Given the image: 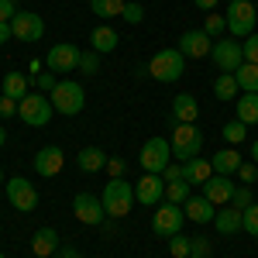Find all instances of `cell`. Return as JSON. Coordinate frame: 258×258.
<instances>
[{"label": "cell", "mask_w": 258, "mask_h": 258, "mask_svg": "<svg viewBox=\"0 0 258 258\" xmlns=\"http://www.w3.org/2000/svg\"><path fill=\"white\" fill-rule=\"evenodd\" d=\"M11 38H14L11 35V21H0V45H7Z\"/></svg>", "instance_id": "47"}, {"label": "cell", "mask_w": 258, "mask_h": 258, "mask_svg": "<svg viewBox=\"0 0 258 258\" xmlns=\"http://www.w3.org/2000/svg\"><path fill=\"white\" fill-rule=\"evenodd\" d=\"M0 258H4V255H0Z\"/></svg>", "instance_id": "55"}, {"label": "cell", "mask_w": 258, "mask_h": 258, "mask_svg": "<svg viewBox=\"0 0 258 258\" xmlns=\"http://www.w3.org/2000/svg\"><path fill=\"white\" fill-rule=\"evenodd\" d=\"M73 214H76L80 224H90V227H100L103 217H107L103 200L93 197V193H76V200H73Z\"/></svg>", "instance_id": "12"}, {"label": "cell", "mask_w": 258, "mask_h": 258, "mask_svg": "<svg viewBox=\"0 0 258 258\" xmlns=\"http://www.w3.org/2000/svg\"><path fill=\"white\" fill-rule=\"evenodd\" d=\"M107 172H110V179H124L127 162H124V159H107Z\"/></svg>", "instance_id": "40"}, {"label": "cell", "mask_w": 258, "mask_h": 258, "mask_svg": "<svg viewBox=\"0 0 258 258\" xmlns=\"http://www.w3.org/2000/svg\"><path fill=\"white\" fill-rule=\"evenodd\" d=\"M4 189H7V200H11V207H14V210H21V214L38 210V186H35L31 179L14 176L11 182H4Z\"/></svg>", "instance_id": "10"}, {"label": "cell", "mask_w": 258, "mask_h": 258, "mask_svg": "<svg viewBox=\"0 0 258 258\" xmlns=\"http://www.w3.org/2000/svg\"><path fill=\"white\" fill-rule=\"evenodd\" d=\"M169 255L172 258H189L193 255V238H182V234L169 238Z\"/></svg>", "instance_id": "33"}, {"label": "cell", "mask_w": 258, "mask_h": 258, "mask_svg": "<svg viewBox=\"0 0 258 258\" xmlns=\"http://www.w3.org/2000/svg\"><path fill=\"white\" fill-rule=\"evenodd\" d=\"M35 80H38V90H45V93H52V90L59 86V80H55V73H38Z\"/></svg>", "instance_id": "41"}, {"label": "cell", "mask_w": 258, "mask_h": 258, "mask_svg": "<svg viewBox=\"0 0 258 258\" xmlns=\"http://www.w3.org/2000/svg\"><path fill=\"white\" fill-rule=\"evenodd\" d=\"M255 11H258V4H255Z\"/></svg>", "instance_id": "54"}, {"label": "cell", "mask_w": 258, "mask_h": 258, "mask_svg": "<svg viewBox=\"0 0 258 258\" xmlns=\"http://www.w3.org/2000/svg\"><path fill=\"white\" fill-rule=\"evenodd\" d=\"M214 227H217L220 234H238L241 231V210L238 207H220L217 210V217H214Z\"/></svg>", "instance_id": "24"}, {"label": "cell", "mask_w": 258, "mask_h": 258, "mask_svg": "<svg viewBox=\"0 0 258 258\" xmlns=\"http://www.w3.org/2000/svg\"><path fill=\"white\" fill-rule=\"evenodd\" d=\"M251 159H255V165H258V138L251 141Z\"/></svg>", "instance_id": "50"}, {"label": "cell", "mask_w": 258, "mask_h": 258, "mask_svg": "<svg viewBox=\"0 0 258 258\" xmlns=\"http://www.w3.org/2000/svg\"><path fill=\"white\" fill-rule=\"evenodd\" d=\"M55 258H80V251H76V248H69V244H66V248H59V251H55Z\"/></svg>", "instance_id": "48"}, {"label": "cell", "mask_w": 258, "mask_h": 258, "mask_svg": "<svg viewBox=\"0 0 258 258\" xmlns=\"http://www.w3.org/2000/svg\"><path fill=\"white\" fill-rule=\"evenodd\" d=\"M182 214H186V220H193V224H214L217 207L200 193V197H189L186 203H182Z\"/></svg>", "instance_id": "18"}, {"label": "cell", "mask_w": 258, "mask_h": 258, "mask_svg": "<svg viewBox=\"0 0 258 258\" xmlns=\"http://www.w3.org/2000/svg\"><path fill=\"white\" fill-rule=\"evenodd\" d=\"M203 31H207V35H210V38L217 41L220 35H224V31H227V21L220 18V14H214V11H210V14H207V21H203Z\"/></svg>", "instance_id": "35"}, {"label": "cell", "mask_w": 258, "mask_h": 258, "mask_svg": "<svg viewBox=\"0 0 258 258\" xmlns=\"http://www.w3.org/2000/svg\"><path fill=\"white\" fill-rule=\"evenodd\" d=\"M0 186H4V172H0Z\"/></svg>", "instance_id": "52"}, {"label": "cell", "mask_w": 258, "mask_h": 258, "mask_svg": "<svg viewBox=\"0 0 258 258\" xmlns=\"http://www.w3.org/2000/svg\"><path fill=\"white\" fill-rule=\"evenodd\" d=\"M4 145H7V131L0 127V148H4Z\"/></svg>", "instance_id": "51"}, {"label": "cell", "mask_w": 258, "mask_h": 258, "mask_svg": "<svg viewBox=\"0 0 258 258\" xmlns=\"http://www.w3.org/2000/svg\"><path fill=\"white\" fill-rule=\"evenodd\" d=\"M100 200H103L107 217H117V220L127 217V214H131V207L138 203V200H135V182H127V179H110V182L103 186Z\"/></svg>", "instance_id": "1"}, {"label": "cell", "mask_w": 258, "mask_h": 258, "mask_svg": "<svg viewBox=\"0 0 258 258\" xmlns=\"http://www.w3.org/2000/svg\"><path fill=\"white\" fill-rule=\"evenodd\" d=\"M135 200L145 203V207H159L165 200V179L159 172H145V176L135 182Z\"/></svg>", "instance_id": "13"}, {"label": "cell", "mask_w": 258, "mask_h": 258, "mask_svg": "<svg viewBox=\"0 0 258 258\" xmlns=\"http://www.w3.org/2000/svg\"><path fill=\"white\" fill-rule=\"evenodd\" d=\"M117 45H120V38H117V31H114L110 24H97V28L90 31V48H93V52H100V55L114 52Z\"/></svg>", "instance_id": "21"}, {"label": "cell", "mask_w": 258, "mask_h": 258, "mask_svg": "<svg viewBox=\"0 0 258 258\" xmlns=\"http://www.w3.org/2000/svg\"><path fill=\"white\" fill-rule=\"evenodd\" d=\"M80 55H83V48H76L73 41H59V45L48 48L45 66H48V73H55V76H69V73L80 69Z\"/></svg>", "instance_id": "8"}, {"label": "cell", "mask_w": 258, "mask_h": 258, "mask_svg": "<svg viewBox=\"0 0 258 258\" xmlns=\"http://www.w3.org/2000/svg\"><path fill=\"white\" fill-rule=\"evenodd\" d=\"M189 258H203V255H189Z\"/></svg>", "instance_id": "53"}, {"label": "cell", "mask_w": 258, "mask_h": 258, "mask_svg": "<svg viewBox=\"0 0 258 258\" xmlns=\"http://www.w3.org/2000/svg\"><path fill=\"white\" fill-rule=\"evenodd\" d=\"M11 35L18 41H38L45 35V21L38 14H31V11H18L14 21H11Z\"/></svg>", "instance_id": "14"}, {"label": "cell", "mask_w": 258, "mask_h": 258, "mask_svg": "<svg viewBox=\"0 0 258 258\" xmlns=\"http://www.w3.org/2000/svg\"><path fill=\"white\" fill-rule=\"evenodd\" d=\"M241 48H244V62L258 66V31H255V35H248V38L241 41Z\"/></svg>", "instance_id": "38"}, {"label": "cell", "mask_w": 258, "mask_h": 258, "mask_svg": "<svg viewBox=\"0 0 258 258\" xmlns=\"http://www.w3.org/2000/svg\"><path fill=\"white\" fill-rule=\"evenodd\" d=\"M179 52L186 55V59H207L210 55V48H214V38L203 31V28H193V31H186L176 45Z\"/></svg>", "instance_id": "16"}, {"label": "cell", "mask_w": 258, "mask_h": 258, "mask_svg": "<svg viewBox=\"0 0 258 258\" xmlns=\"http://www.w3.org/2000/svg\"><path fill=\"white\" fill-rule=\"evenodd\" d=\"M210 59L220 73H238L244 66V48H241L238 38H217L214 48H210Z\"/></svg>", "instance_id": "11"}, {"label": "cell", "mask_w": 258, "mask_h": 258, "mask_svg": "<svg viewBox=\"0 0 258 258\" xmlns=\"http://www.w3.org/2000/svg\"><path fill=\"white\" fill-rule=\"evenodd\" d=\"M169 145H172V155L176 159L189 162L203 152V131H200L197 124H176L172 135H169Z\"/></svg>", "instance_id": "4"}, {"label": "cell", "mask_w": 258, "mask_h": 258, "mask_svg": "<svg viewBox=\"0 0 258 258\" xmlns=\"http://www.w3.org/2000/svg\"><path fill=\"white\" fill-rule=\"evenodd\" d=\"M203 197L210 200L214 207H224V203H231V197H234V182H231V176H214L203 182Z\"/></svg>", "instance_id": "17"}, {"label": "cell", "mask_w": 258, "mask_h": 258, "mask_svg": "<svg viewBox=\"0 0 258 258\" xmlns=\"http://www.w3.org/2000/svg\"><path fill=\"white\" fill-rule=\"evenodd\" d=\"M234 110L241 124H258V93H241L234 100Z\"/></svg>", "instance_id": "27"}, {"label": "cell", "mask_w": 258, "mask_h": 258, "mask_svg": "<svg viewBox=\"0 0 258 258\" xmlns=\"http://www.w3.org/2000/svg\"><path fill=\"white\" fill-rule=\"evenodd\" d=\"M238 93H241V86H238V80H234V73H220L217 80H214V97H217V100L234 103Z\"/></svg>", "instance_id": "26"}, {"label": "cell", "mask_w": 258, "mask_h": 258, "mask_svg": "<svg viewBox=\"0 0 258 258\" xmlns=\"http://www.w3.org/2000/svg\"><path fill=\"white\" fill-rule=\"evenodd\" d=\"M14 14H18L14 0H0V21H14Z\"/></svg>", "instance_id": "45"}, {"label": "cell", "mask_w": 258, "mask_h": 258, "mask_svg": "<svg viewBox=\"0 0 258 258\" xmlns=\"http://www.w3.org/2000/svg\"><path fill=\"white\" fill-rule=\"evenodd\" d=\"M227 31H231V38H248V35H255V21H258V11L251 0H231V7H227Z\"/></svg>", "instance_id": "5"}, {"label": "cell", "mask_w": 258, "mask_h": 258, "mask_svg": "<svg viewBox=\"0 0 258 258\" xmlns=\"http://www.w3.org/2000/svg\"><path fill=\"white\" fill-rule=\"evenodd\" d=\"M234 80H238V86L244 90V93H258V66L244 62L238 73H234Z\"/></svg>", "instance_id": "30"}, {"label": "cell", "mask_w": 258, "mask_h": 258, "mask_svg": "<svg viewBox=\"0 0 258 258\" xmlns=\"http://www.w3.org/2000/svg\"><path fill=\"white\" fill-rule=\"evenodd\" d=\"M62 165H66V155H62V148H55V145L38 148V152H35V159H31V169H35L38 176H45V179L59 176Z\"/></svg>", "instance_id": "15"}, {"label": "cell", "mask_w": 258, "mask_h": 258, "mask_svg": "<svg viewBox=\"0 0 258 258\" xmlns=\"http://www.w3.org/2000/svg\"><path fill=\"white\" fill-rule=\"evenodd\" d=\"M76 165H80L83 172H100V169H107V155L100 148H83L80 155H76Z\"/></svg>", "instance_id": "28"}, {"label": "cell", "mask_w": 258, "mask_h": 258, "mask_svg": "<svg viewBox=\"0 0 258 258\" xmlns=\"http://www.w3.org/2000/svg\"><path fill=\"white\" fill-rule=\"evenodd\" d=\"M162 179H165V182H176V179H182V165L169 162V165H165V172H162Z\"/></svg>", "instance_id": "44"}, {"label": "cell", "mask_w": 258, "mask_h": 258, "mask_svg": "<svg viewBox=\"0 0 258 258\" xmlns=\"http://www.w3.org/2000/svg\"><path fill=\"white\" fill-rule=\"evenodd\" d=\"M220 135H224V141H227V145L234 148V145H241V141L248 138V124H241V120H227Z\"/></svg>", "instance_id": "32"}, {"label": "cell", "mask_w": 258, "mask_h": 258, "mask_svg": "<svg viewBox=\"0 0 258 258\" xmlns=\"http://www.w3.org/2000/svg\"><path fill=\"white\" fill-rule=\"evenodd\" d=\"M0 86H4V97H11V100H24L31 90H28V76L24 73H7L4 80H0Z\"/></svg>", "instance_id": "25"}, {"label": "cell", "mask_w": 258, "mask_h": 258, "mask_svg": "<svg viewBox=\"0 0 258 258\" xmlns=\"http://www.w3.org/2000/svg\"><path fill=\"white\" fill-rule=\"evenodd\" d=\"M141 169L145 172H165V165L172 162V145H169V138H148L145 145H141Z\"/></svg>", "instance_id": "9"}, {"label": "cell", "mask_w": 258, "mask_h": 258, "mask_svg": "<svg viewBox=\"0 0 258 258\" xmlns=\"http://www.w3.org/2000/svg\"><path fill=\"white\" fill-rule=\"evenodd\" d=\"M210 165H214V172L217 176H234L241 169V155H238V148H220L217 155L210 159Z\"/></svg>", "instance_id": "23"}, {"label": "cell", "mask_w": 258, "mask_h": 258, "mask_svg": "<svg viewBox=\"0 0 258 258\" xmlns=\"http://www.w3.org/2000/svg\"><path fill=\"white\" fill-rule=\"evenodd\" d=\"M97 69H100V52H93V48H83V55H80V73L93 76Z\"/></svg>", "instance_id": "36"}, {"label": "cell", "mask_w": 258, "mask_h": 258, "mask_svg": "<svg viewBox=\"0 0 258 258\" xmlns=\"http://www.w3.org/2000/svg\"><path fill=\"white\" fill-rule=\"evenodd\" d=\"M120 18L127 21V24H141V21H145V7L131 0V4H124V14H120Z\"/></svg>", "instance_id": "39"}, {"label": "cell", "mask_w": 258, "mask_h": 258, "mask_svg": "<svg viewBox=\"0 0 258 258\" xmlns=\"http://www.w3.org/2000/svg\"><path fill=\"white\" fill-rule=\"evenodd\" d=\"M200 117V103L193 93H179L172 100V124H197Z\"/></svg>", "instance_id": "20"}, {"label": "cell", "mask_w": 258, "mask_h": 258, "mask_svg": "<svg viewBox=\"0 0 258 258\" xmlns=\"http://www.w3.org/2000/svg\"><path fill=\"white\" fill-rule=\"evenodd\" d=\"M255 203V197H251V189L248 186H234V197H231V207H238V210H248Z\"/></svg>", "instance_id": "37"}, {"label": "cell", "mask_w": 258, "mask_h": 258, "mask_svg": "<svg viewBox=\"0 0 258 258\" xmlns=\"http://www.w3.org/2000/svg\"><path fill=\"white\" fill-rule=\"evenodd\" d=\"M182 224H186V214H182V207L176 203H159L155 207V214H152V234H159V238H176L179 231H182Z\"/></svg>", "instance_id": "7"}, {"label": "cell", "mask_w": 258, "mask_h": 258, "mask_svg": "<svg viewBox=\"0 0 258 258\" xmlns=\"http://www.w3.org/2000/svg\"><path fill=\"white\" fill-rule=\"evenodd\" d=\"M193 255L207 258V255H210V241H207V238H193Z\"/></svg>", "instance_id": "46"}, {"label": "cell", "mask_w": 258, "mask_h": 258, "mask_svg": "<svg viewBox=\"0 0 258 258\" xmlns=\"http://www.w3.org/2000/svg\"><path fill=\"white\" fill-rule=\"evenodd\" d=\"M241 231L258 238V203H251L248 210H241Z\"/></svg>", "instance_id": "34"}, {"label": "cell", "mask_w": 258, "mask_h": 258, "mask_svg": "<svg viewBox=\"0 0 258 258\" xmlns=\"http://www.w3.org/2000/svg\"><path fill=\"white\" fill-rule=\"evenodd\" d=\"M193 4H197L200 11H207V14H210V11H214V7H217V0H193Z\"/></svg>", "instance_id": "49"}, {"label": "cell", "mask_w": 258, "mask_h": 258, "mask_svg": "<svg viewBox=\"0 0 258 258\" xmlns=\"http://www.w3.org/2000/svg\"><path fill=\"white\" fill-rule=\"evenodd\" d=\"M48 100H52L55 114H62V117H76L83 107H86V90H83L80 83H73V80H59V86L48 93Z\"/></svg>", "instance_id": "3"}, {"label": "cell", "mask_w": 258, "mask_h": 258, "mask_svg": "<svg viewBox=\"0 0 258 258\" xmlns=\"http://www.w3.org/2000/svg\"><path fill=\"white\" fill-rule=\"evenodd\" d=\"M214 176V165H210V159H189V162H182V179L189 182V186H203L207 179Z\"/></svg>", "instance_id": "22"}, {"label": "cell", "mask_w": 258, "mask_h": 258, "mask_svg": "<svg viewBox=\"0 0 258 258\" xmlns=\"http://www.w3.org/2000/svg\"><path fill=\"white\" fill-rule=\"evenodd\" d=\"M186 69V55L179 48H159L152 59H148V76L155 83H176Z\"/></svg>", "instance_id": "2"}, {"label": "cell", "mask_w": 258, "mask_h": 258, "mask_svg": "<svg viewBox=\"0 0 258 258\" xmlns=\"http://www.w3.org/2000/svg\"><path fill=\"white\" fill-rule=\"evenodd\" d=\"M189 197H193V193H189V182H186V179H176V182H165V200H169V203H176V207H182V203H186Z\"/></svg>", "instance_id": "31"}, {"label": "cell", "mask_w": 258, "mask_h": 258, "mask_svg": "<svg viewBox=\"0 0 258 258\" xmlns=\"http://www.w3.org/2000/svg\"><path fill=\"white\" fill-rule=\"evenodd\" d=\"M124 4H127V0H90V11L103 21H114V18L124 14Z\"/></svg>", "instance_id": "29"}, {"label": "cell", "mask_w": 258, "mask_h": 258, "mask_svg": "<svg viewBox=\"0 0 258 258\" xmlns=\"http://www.w3.org/2000/svg\"><path fill=\"white\" fill-rule=\"evenodd\" d=\"M14 114H18V100L0 97V117H14Z\"/></svg>", "instance_id": "43"}, {"label": "cell", "mask_w": 258, "mask_h": 258, "mask_svg": "<svg viewBox=\"0 0 258 258\" xmlns=\"http://www.w3.org/2000/svg\"><path fill=\"white\" fill-rule=\"evenodd\" d=\"M31 251H35V258H55V251H59V231L55 227H38L35 238H31Z\"/></svg>", "instance_id": "19"}, {"label": "cell", "mask_w": 258, "mask_h": 258, "mask_svg": "<svg viewBox=\"0 0 258 258\" xmlns=\"http://www.w3.org/2000/svg\"><path fill=\"white\" fill-rule=\"evenodd\" d=\"M55 114V107H52V100L45 97V93H28V97L18 103V117L28 124V127H45L48 120Z\"/></svg>", "instance_id": "6"}, {"label": "cell", "mask_w": 258, "mask_h": 258, "mask_svg": "<svg viewBox=\"0 0 258 258\" xmlns=\"http://www.w3.org/2000/svg\"><path fill=\"white\" fill-rule=\"evenodd\" d=\"M238 176H241V182H255V176H258V165H255V162H241Z\"/></svg>", "instance_id": "42"}]
</instances>
